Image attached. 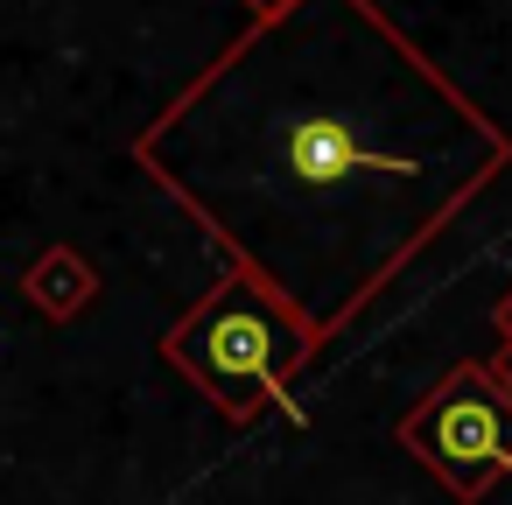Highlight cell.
Wrapping results in <instances>:
<instances>
[{"instance_id": "cell-1", "label": "cell", "mask_w": 512, "mask_h": 505, "mask_svg": "<svg viewBox=\"0 0 512 505\" xmlns=\"http://www.w3.org/2000/svg\"><path fill=\"white\" fill-rule=\"evenodd\" d=\"M162 351L225 407V414H246L253 400L246 393H267L281 400L288 393V372L302 365V330L288 323V309L253 281V274H232L183 330L162 337Z\"/></svg>"}, {"instance_id": "cell-2", "label": "cell", "mask_w": 512, "mask_h": 505, "mask_svg": "<svg viewBox=\"0 0 512 505\" xmlns=\"http://www.w3.org/2000/svg\"><path fill=\"white\" fill-rule=\"evenodd\" d=\"M400 442L456 491V498H484V484L498 470H512V400L477 372L456 365L407 421Z\"/></svg>"}, {"instance_id": "cell-3", "label": "cell", "mask_w": 512, "mask_h": 505, "mask_svg": "<svg viewBox=\"0 0 512 505\" xmlns=\"http://www.w3.org/2000/svg\"><path fill=\"white\" fill-rule=\"evenodd\" d=\"M281 162H288V176H295L302 190H330V183H344V176H358V169L400 176V162L365 155V148H358V134H351L337 113H309V120H295V127H288V141H281Z\"/></svg>"}, {"instance_id": "cell-4", "label": "cell", "mask_w": 512, "mask_h": 505, "mask_svg": "<svg viewBox=\"0 0 512 505\" xmlns=\"http://www.w3.org/2000/svg\"><path fill=\"white\" fill-rule=\"evenodd\" d=\"M253 15H281V8H302V0H246Z\"/></svg>"}]
</instances>
